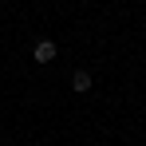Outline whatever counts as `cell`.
I'll return each instance as SVG.
<instances>
[{
  "mask_svg": "<svg viewBox=\"0 0 146 146\" xmlns=\"http://www.w3.org/2000/svg\"><path fill=\"white\" fill-rule=\"evenodd\" d=\"M55 44H51V40H40V44H36V48H32V59H36V63H51V59H55Z\"/></svg>",
  "mask_w": 146,
  "mask_h": 146,
  "instance_id": "1",
  "label": "cell"
},
{
  "mask_svg": "<svg viewBox=\"0 0 146 146\" xmlns=\"http://www.w3.org/2000/svg\"><path fill=\"white\" fill-rule=\"evenodd\" d=\"M71 87L79 91V95H83V91H91V75H87V71H75V75H71Z\"/></svg>",
  "mask_w": 146,
  "mask_h": 146,
  "instance_id": "2",
  "label": "cell"
}]
</instances>
